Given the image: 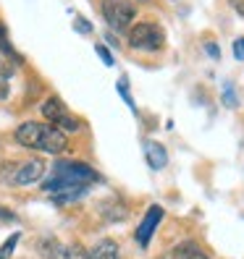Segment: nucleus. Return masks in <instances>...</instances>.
<instances>
[{
  "mask_svg": "<svg viewBox=\"0 0 244 259\" xmlns=\"http://www.w3.org/2000/svg\"><path fill=\"white\" fill-rule=\"evenodd\" d=\"M95 181H100V176L89 165L76 160H58L50 178L42 184V189L50 194H60L71 189H89V184H95Z\"/></svg>",
  "mask_w": 244,
  "mask_h": 259,
  "instance_id": "f257e3e1",
  "label": "nucleus"
},
{
  "mask_svg": "<svg viewBox=\"0 0 244 259\" xmlns=\"http://www.w3.org/2000/svg\"><path fill=\"white\" fill-rule=\"evenodd\" d=\"M16 142L26 149H37V152H58L66 149V134L55 128L53 123H37V120H26L16 128Z\"/></svg>",
  "mask_w": 244,
  "mask_h": 259,
  "instance_id": "f03ea898",
  "label": "nucleus"
},
{
  "mask_svg": "<svg viewBox=\"0 0 244 259\" xmlns=\"http://www.w3.org/2000/svg\"><path fill=\"white\" fill-rule=\"evenodd\" d=\"M45 173V162L42 160H24L19 165H3L0 167V178H3V184H13V186H32L42 178Z\"/></svg>",
  "mask_w": 244,
  "mask_h": 259,
  "instance_id": "7ed1b4c3",
  "label": "nucleus"
},
{
  "mask_svg": "<svg viewBox=\"0 0 244 259\" xmlns=\"http://www.w3.org/2000/svg\"><path fill=\"white\" fill-rule=\"evenodd\" d=\"M102 19L113 32H126L136 19V8L131 0H102Z\"/></svg>",
  "mask_w": 244,
  "mask_h": 259,
  "instance_id": "20e7f679",
  "label": "nucleus"
},
{
  "mask_svg": "<svg viewBox=\"0 0 244 259\" xmlns=\"http://www.w3.org/2000/svg\"><path fill=\"white\" fill-rule=\"evenodd\" d=\"M163 29L158 24H152V21H142V24H134L129 29V45L134 50H150V53H155L163 48Z\"/></svg>",
  "mask_w": 244,
  "mask_h": 259,
  "instance_id": "39448f33",
  "label": "nucleus"
},
{
  "mask_svg": "<svg viewBox=\"0 0 244 259\" xmlns=\"http://www.w3.org/2000/svg\"><path fill=\"white\" fill-rule=\"evenodd\" d=\"M42 115L48 118V123H53L55 128H60L63 134L79 128V120L71 115V110L63 105V100H60V97H48V100H45L42 102Z\"/></svg>",
  "mask_w": 244,
  "mask_h": 259,
  "instance_id": "423d86ee",
  "label": "nucleus"
},
{
  "mask_svg": "<svg viewBox=\"0 0 244 259\" xmlns=\"http://www.w3.org/2000/svg\"><path fill=\"white\" fill-rule=\"evenodd\" d=\"M45 259H89L82 243H58V241H42Z\"/></svg>",
  "mask_w": 244,
  "mask_h": 259,
  "instance_id": "0eeeda50",
  "label": "nucleus"
},
{
  "mask_svg": "<svg viewBox=\"0 0 244 259\" xmlns=\"http://www.w3.org/2000/svg\"><path fill=\"white\" fill-rule=\"evenodd\" d=\"M160 220H163V209H160L158 204H155V207H150V209L145 212V218H142L140 228H136V233H134L136 243H140L142 249L150 246V238H152V233H155V228L160 225Z\"/></svg>",
  "mask_w": 244,
  "mask_h": 259,
  "instance_id": "6e6552de",
  "label": "nucleus"
},
{
  "mask_svg": "<svg viewBox=\"0 0 244 259\" xmlns=\"http://www.w3.org/2000/svg\"><path fill=\"white\" fill-rule=\"evenodd\" d=\"M145 155H147L150 167H155V170H160V167L168 165V152H165V147H160L158 142H147L145 144Z\"/></svg>",
  "mask_w": 244,
  "mask_h": 259,
  "instance_id": "1a4fd4ad",
  "label": "nucleus"
},
{
  "mask_svg": "<svg viewBox=\"0 0 244 259\" xmlns=\"http://www.w3.org/2000/svg\"><path fill=\"white\" fill-rule=\"evenodd\" d=\"M100 215L108 220V223H124L129 218V209L121 204V202H116V199H108V202H102Z\"/></svg>",
  "mask_w": 244,
  "mask_h": 259,
  "instance_id": "9d476101",
  "label": "nucleus"
},
{
  "mask_svg": "<svg viewBox=\"0 0 244 259\" xmlns=\"http://www.w3.org/2000/svg\"><path fill=\"white\" fill-rule=\"evenodd\" d=\"M89 259H121V251H118V243L111 241V238H102L95 243V249L89 251Z\"/></svg>",
  "mask_w": 244,
  "mask_h": 259,
  "instance_id": "9b49d317",
  "label": "nucleus"
},
{
  "mask_svg": "<svg viewBox=\"0 0 244 259\" xmlns=\"http://www.w3.org/2000/svg\"><path fill=\"white\" fill-rule=\"evenodd\" d=\"M173 254L179 259H210V254L202 251V246L197 241H181L179 246L173 249Z\"/></svg>",
  "mask_w": 244,
  "mask_h": 259,
  "instance_id": "f8f14e48",
  "label": "nucleus"
},
{
  "mask_svg": "<svg viewBox=\"0 0 244 259\" xmlns=\"http://www.w3.org/2000/svg\"><path fill=\"white\" fill-rule=\"evenodd\" d=\"M0 55H3L6 60H11V63H21V55H19V50L11 45V39H8V29H6L3 21H0Z\"/></svg>",
  "mask_w": 244,
  "mask_h": 259,
  "instance_id": "ddd939ff",
  "label": "nucleus"
},
{
  "mask_svg": "<svg viewBox=\"0 0 244 259\" xmlns=\"http://www.w3.org/2000/svg\"><path fill=\"white\" fill-rule=\"evenodd\" d=\"M11 76H13V66H11V60H6L3 55H0V100H6Z\"/></svg>",
  "mask_w": 244,
  "mask_h": 259,
  "instance_id": "4468645a",
  "label": "nucleus"
},
{
  "mask_svg": "<svg viewBox=\"0 0 244 259\" xmlns=\"http://www.w3.org/2000/svg\"><path fill=\"white\" fill-rule=\"evenodd\" d=\"M87 194V189H71V191H60V194H53V204H71L76 199H82V196Z\"/></svg>",
  "mask_w": 244,
  "mask_h": 259,
  "instance_id": "2eb2a0df",
  "label": "nucleus"
},
{
  "mask_svg": "<svg viewBox=\"0 0 244 259\" xmlns=\"http://www.w3.org/2000/svg\"><path fill=\"white\" fill-rule=\"evenodd\" d=\"M19 241H21V233H13V236L3 243V246H0V259H8V256L13 254V249H16Z\"/></svg>",
  "mask_w": 244,
  "mask_h": 259,
  "instance_id": "dca6fc26",
  "label": "nucleus"
},
{
  "mask_svg": "<svg viewBox=\"0 0 244 259\" xmlns=\"http://www.w3.org/2000/svg\"><path fill=\"white\" fill-rule=\"evenodd\" d=\"M223 105H226V108H236V105H239L236 92H234V87H231V84H226V87H223Z\"/></svg>",
  "mask_w": 244,
  "mask_h": 259,
  "instance_id": "f3484780",
  "label": "nucleus"
},
{
  "mask_svg": "<svg viewBox=\"0 0 244 259\" xmlns=\"http://www.w3.org/2000/svg\"><path fill=\"white\" fill-rule=\"evenodd\" d=\"M74 29H76V32H82V34H92V24H89L87 19H82V16L74 19Z\"/></svg>",
  "mask_w": 244,
  "mask_h": 259,
  "instance_id": "a211bd4d",
  "label": "nucleus"
},
{
  "mask_svg": "<svg viewBox=\"0 0 244 259\" xmlns=\"http://www.w3.org/2000/svg\"><path fill=\"white\" fill-rule=\"evenodd\" d=\"M118 92H121V97H124V102L134 110V100H131V95H129V87H126V81H124V79L118 81Z\"/></svg>",
  "mask_w": 244,
  "mask_h": 259,
  "instance_id": "6ab92c4d",
  "label": "nucleus"
},
{
  "mask_svg": "<svg viewBox=\"0 0 244 259\" xmlns=\"http://www.w3.org/2000/svg\"><path fill=\"white\" fill-rule=\"evenodd\" d=\"M97 55H100V60L105 66H113V55L108 53V48H105V45H97Z\"/></svg>",
  "mask_w": 244,
  "mask_h": 259,
  "instance_id": "aec40b11",
  "label": "nucleus"
},
{
  "mask_svg": "<svg viewBox=\"0 0 244 259\" xmlns=\"http://www.w3.org/2000/svg\"><path fill=\"white\" fill-rule=\"evenodd\" d=\"M234 58L236 60H244V39H236L234 42Z\"/></svg>",
  "mask_w": 244,
  "mask_h": 259,
  "instance_id": "412c9836",
  "label": "nucleus"
},
{
  "mask_svg": "<svg viewBox=\"0 0 244 259\" xmlns=\"http://www.w3.org/2000/svg\"><path fill=\"white\" fill-rule=\"evenodd\" d=\"M205 50L210 53V58H221V50H218V45H216V42H207V45H205Z\"/></svg>",
  "mask_w": 244,
  "mask_h": 259,
  "instance_id": "4be33fe9",
  "label": "nucleus"
},
{
  "mask_svg": "<svg viewBox=\"0 0 244 259\" xmlns=\"http://www.w3.org/2000/svg\"><path fill=\"white\" fill-rule=\"evenodd\" d=\"M0 220H16V218H13V212H8V209H0Z\"/></svg>",
  "mask_w": 244,
  "mask_h": 259,
  "instance_id": "5701e85b",
  "label": "nucleus"
},
{
  "mask_svg": "<svg viewBox=\"0 0 244 259\" xmlns=\"http://www.w3.org/2000/svg\"><path fill=\"white\" fill-rule=\"evenodd\" d=\"M231 3L236 6V11L241 13V16H244V0H231Z\"/></svg>",
  "mask_w": 244,
  "mask_h": 259,
  "instance_id": "b1692460",
  "label": "nucleus"
},
{
  "mask_svg": "<svg viewBox=\"0 0 244 259\" xmlns=\"http://www.w3.org/2000/svg\"><path fill=\"white\" fill-rule=\"evenodd\" d=\"M158 259H179V256H176L173 251H168V254H163V256H158Z\"/></svg>",
  "mask_w": 244,
  "mask_h": 259,
  "instance_id": "393cba45",
  "label": "nucleus"
},
{
  "mask_svg": "<svg viewBox=\"0 0 244 259\" xmlns=\"http://www.w3.org/2000/svg\"><path fill=\"white\" fill-rule=\"evenodd\" d=\"M140 3H150V0H140Z\"/></svg>",
  "mask_w": 244,
  "mask_h": 259,
  "instance_id": "a878e982",
  "label": "nucleus"
}]
</instances>
